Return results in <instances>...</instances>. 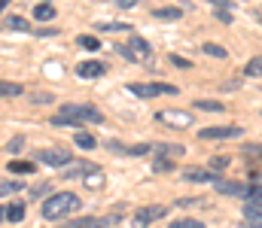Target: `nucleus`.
<instances>
[{
    "mask_svg": "<svg viewBox=\"0 0 262 228\" xmlns=\"http://www.w3.org/2000/svg\"><path fill=\"white\" fill-rule=\"evenodd\" d=\"M113 3H119V6H125V9H134V6H137V0H113Z\"/></svg>",
    "mask_w": 262,
    "mask_h": 228,
    "instance_id": "obj_41",
    "label": "nucleus"
},
{
    "mask_svg": "<svg viewBox=\"0 0 262 228\" xmlns=\"http://www.w3.org/2000/svg\"><path fill=\"white\" fill-rule=\"evenodd\" d=\"M131 49H134L137 61H146V58H149V43H146L143 37H134V34H131Z\"/></svg>",
    "mask_w": 262,
    "mask_h": 228,
    "instance_id": "obj_15",
    "label": "nucleus"
},
{
    "mask_svg": "<svg viewBox=\"0 0 262 228\" xmlns=\"http://www.w3.org/2000/svg\"><path fill=\"white\" fill-rule=\"evenodd\" d=\"M238 88V79H229V82H223V91H235Z\"/></svg>",
    "mask_w": 262,
    "mask_h": 228,
    "instance_id": "obj_39",
    "label": "nucleus"
},
{
    "mask_svg": "<svg viewBox=\"0 0 262 228\" xmlns=\"http://www.w3.org/2000/svg\"><path fill=\"white\" fill-rule=\"evenodd\" d=\"M58 228H98V219L92 216H79V219H61Z\"/></svg>",
    "mask_w": 262,
    "mask_h": 228,
    "instance_id": "obj_16",
    "label": "nucleus"
},
{
    "mask_svg": "<svg viewBox=\"0 0 262 228\" xmlns=\"http://www.w3.org/2000/svg\"><path fill=\"white\" fill-rule=\"evenodd\" d=\"M241 134H244V128H238V125H216V128L198 131L201 140H232V137H241Z\"/></svg>",
    "mask_w": 262,
    "mask_h": 228,
    "instance_id": "obj_3",
    "label": "nucleus"
},
{
    "mask_svg": "<svg viewBox=\"0 0 262 228\" xmlns=\"http://www.w3.org/2000/svg\"><path fill=\"white\" fill-rule=\"evenodd\" d=\"M156 119L162 125H171V128H189L192 125V113H186V110H162Z\"/></svg>",
    "mask_w": 262,
    "mask_h": 228,
    "instance_id": "obj_4",
    "label": "nucleus"
},
{
    "mask_svg": "<svg viewBox=\"0 0 262 228\" xmlns=\"http://www.w3.org/2000/svg\"><path fill=\"white\" fill-rule=\"evenodd\" d=\"M73 140H76V146H82V149H92V146H95V137H92V134H85V131H79Z\"/></svg>",
    "mask_w": 262,
    "mask_h": 228,
    "instance_id": "obj_25",
    "label": "nucleus"
},
{
    "mask_svg": "<svg viewBox=\"0 0 262 228\" xmlns=\"http://www.w3.org/2000/svg\"><path fill=\"white\" fill-rule=\"evenodd\" d=\"M3 219H6V222H21V219H25V207H21V204H9V207L3 210Z\"/></svg>",
    "mask_w": 262,
    "mask_h": 228,
    "instance_id": "obj_18",
    "label": "nucleus"
},
{
    "mask_svg": "<svg viewBox=\"0 0 262 228\" xmlns=\"http://www.w3.org/2000/svg\"><path fill=\"white\" fill-rule=\"evenodd\" d=\"M247 76H262V55H256V58L247 64Z\"/></svg>",
    "mask_w": 262,
    "mask_h": 228,
    "instance_id": "obj_28",
    "label": "nucleus"
},
{
    "mask_svg": "<svg viewBox=\"0 0 262 228\" xmlns=\"http://www.w3.org/2000/svg\"><path fill=\"white\" fill-rule=\"evenodd\" d=\"M156 146L152 143H137V146H131V149H125L128 155H146V152H152Z\"/></svg>",
    "mask_w": 262,
    "mask_h": 228,
    "instance_id": "obj_31",
    "label": "nucleus"
},
{
    "mask_svg": "<svg viewBox=\"0 0 262 228\" xmlns=\"http://www.w3.org/2000/svg\"><path fill=\"white\" fill-rule=\"evenodd\" d=\"M3 31H31V21L21 15H6L3 18Z\"/></svg>",
    "mask_w": 262,
    "mask_h": 228,
    "instance_id": "obj_14",
    "label": "nucleus"
},
{
    "mask_svg": "<svg viewBox=\"0 0 262 228\" xmlns=\"http://www.w3.org/2000/svg\"><path fill=\"white\" fill-rule=\"evenodd\" d=\"M183 180H189V183H216L220 176L204 170V167H183Z\"/></svg>",
    "mask_w": 262,
    "mask_h": 228,
    "instance_id": "obj_8",
    "label": "nucleus"
},
{
    "mask_svg": "<svg viewBox=\"0 0 262 228\" xmlns=\"http://www.w3.org/2000/svg\"><path fill=\"white\" fill-rule=\"evenodd\" d=\"M104 73H107V67L101 61H82L76 67V76H82V79H95V76H104Z\"/></svg>",
    "mask_w": 262,
    "mask_h": 228,
    "instance_id": "obj_10",
    "label": "nucleus"
},
{
    "mask_svg": "<svg viewBox=\"0 0 262 228\" xmlns=\"http://www.w3.org/2000/svg\"><path fill=\"white\" fill-rule=\"evenodd\" d=\"M34 18H37V21H52V18H55V6H52V3H37Z\"/></svg>",
    "mask_w": 262,
    "mask_h": 228,
    "instance_id": "obj_17",
    "label": "nucleus"
},
{
    "mask_svg": "<svg viewBox=\"0 0 262 228\" xmlns=\"http://www.w3.org/2000/svg\"><path fill=\"white\" fill-rule=\"evenodd\" d=\"M79 210V198L73 195V192H58V195H52L46 204H43V216L46 219H67L70 213H76Z\"/></svg>",
    "mask_w": 262,
    "mask_h": 228,
    "instance_id": "obj_2",
    "label": "nucleus"
},
{
    "mask_svg": "<svg viewBox=\"0 0 262 228\" xmlns=\"http://www.w3.org/2000/svg\"><path fill=\"white\" fill-rule=\"evenodd\" d=\"M216 18L226 21V24H232V12H229V9H216Z\"/></svg>",
    "mask_w": 262,
    "mask_h": 228,
    "instance_id": "obj_35",
    "label": "nucleus"
},
{
    "mask_svg": "<svg viewBox=\"0 0 262 228\" xmlns=\"http://www.w3.org/2000/svg\"><path fill=\"white\" fill-rule=\"evenodd\" d=\"M165 213H168V207H162V204H152V207H140V210L134 213V225H149V222L162 219Z\"/></svg>",
    "mask_w": 262,
    "mask_h": 228,
    "instance_id": "obj_6",
    "label": "nucleus"
},
{
    "mask_svg": "<svg viewBox=\"0 0 262 228\" xmlns=\"http://www.w3.org/2000/svg\"><path fill=\"white\" fill-rule=\"evenodd\" d=\"M152 15H156L159 21H177V18H183V9H177V6H162V9H152Z\"/></svg>",
    "mask_w": 262,
    "mask_h": 228,
    "instance_id": "obj_13",
    "label": "nucleus"
},
{
    "mask_svg": "<svg viewBox=\"0 0 262 228\" xmlns=\"http://www.w3.org/2000/svg\"><path fill=\"white\" fill-rule=\"evenodd\" d=\"M79 173H98V167L95 164H89V161H73L70 167H64V180H73V176H79Z\"/></svg>",
    "mask_w": 262,
    "mask_h": 228,
    "instance_id": "obj_11",
    "label": "nucleus"
},
{
    "mask_svg": "<svg viewBox=\"0 0 262 228\" xmlns=\"http://www.w3.org/2000/svg\"><path fill=\"white\" fill-rule=\"evenodd\" d=\"M98 31H131V24H125V21H101Z\"/></svg>",
    "mask_w": 262,
    "mask_h": 228,
    "instance_id": "obj_23",
    "label": "nucleus"
},
{
    "mask_svg": "<svg viewBox=\"0 0 262 228\" xmlns=\"http://www.w3.org/2000/svg\"><path fill=\"white\" fill-rule=\"evenodd\" d=\"M116 52H119L125 61H137V55H134V49H131V46H116Z\"/></svg>",
    "mask_w": 262,
    "mask_h": 228,
    "instance_id": "obj_33",
    "label": "nucleus"
},
{
    "mask_svg": "<svg viewBox=\"0 0 262 228\" xmlns=\"http://www.w3.org/2000/svg\"><path fill=\"white\" fill-rule=\"evenodd\" d=\"M198 110H204V113H220V110H226L220 100H195Z\"/></svg>",
    "mask_w": 262,
    "mask_h": 228,
    "instance_id": "obj_21",
    "label": "nucleus"
},
{
    "mask_svg": "<svg viewBox=\"0 0 262 228\" xmlns=\"http://www.w3.org/2000/svg\"><path fill=\"white\" fill-rule=\"evenodd\" d=\"M247 201H250V204H256V207L262 210V186H253V189L247 192Z\"/></svg>",
    "mask_w": 262,
    "mask_h": 228,
    "instance_id": "obj_27",
    "label": "nucleus"
},
{
    "mask_svg": "<svg viewBox=\"0 0 262 228\" xmlns=\"http://www.w3.org/2000/svg\"><path fill=\"white\" fill-rule=\"evenodd\" d=\"M210 164H213V167L220 170V167H226V164H229V155H216V158H213Z\"/></svg>",
    "mask_w": 262,
    "mask_h": 228,
    "instance_id": "obj_36",
    "label": "nucleus"
},
{
    "mask_svg": "<svg viewBox=\"0 0 262 228\" xmlns=\"http://www.w3.org/2000/svg\"><path fill=\"white\" fill-rule=\"evenodd\" d=\"M0 91H3V97H15V94H21V88H18L15 82H6V79L0 82Z\"/></svg>",
    "mask_w": 262,
    "mask_h": 228,
    "instance_id": "obj_24",
    "label": "nucleus"
},
{
    "mask_svg": "<svg viewBox=\"0 0 262 228\" xmlns=\"http://www.w3.org/2000/svg\"><path fill=\"white\" fill-rule=\"evenodd\" d=\"M131 94H137V97H156V94H177V88L174 85H165V82H152V85H128Z\"/></svg>",
    "mask_w": 262,
    "mask_h": 228,
    "instance_id": "obj_5",
    "label": "nucleus"
},
{
    "mask_svg": "<svg viewBox=\"0 0 262 228\" xmlns=\"http://www.w3.org/2000/svg\"><path fill=\"white\" fill-rule=\"evenodd\" d=\"M171 228H204V222L201 219H177Z\"/></svg>",
    "mask_w": 262,
    "mask_h": 228,
    "instance_id": "obj_30",
    "label": "nucleus"
},
{
    "mask_svg": "<svg viewBox=\"0 0 262 228\" xmlns=\"http://www.w3.org/2000/svg\"><path fill=\"white\" fill-rule=\"evenodd\" d=\"M9 170L12 173H34V164L31 161H9Z\"/></svg>",
    "mask_w": 262,
    "mask_h": 228,
    "instance_id": "obj_22",
    "label": "nucleus"
},
{
    "mask_svg": "<svg viewBox=\"0 0 262 228\" xmlns=\"http://www.w3.org/2000/svg\"><path fill=\"white\" fill-rule=\"evenodd\" d=\"M76 43H79V46H82V49H92V52H95V49H98V46H101V43H98V37H85V34H82V37H79V40H76Z\"/></svg>",
    "mask_w": 262,
    "mask_h": 228,
    "instance_id": "obj_29",
    "label": "nucleus"
},
{
    "mask_svg": "<svg viewBox=\"0 0 262 228\" xmlns=\"http://www.w3.org/2000/svg\"><path fill=\"white\" fill-rule=\"evenodd\" d=\"M37 161H43L49 167H64L67 161H70V152L67 149H43V152H37Z\"/></svg>",
    "mask_w": 262,
    "mask_h": 228,
    "instance_id": "obj_7",
    "label": "nucleus"
},
{
    "mask_svg": "<svg viewBox=\"0 0 262 228\" xmlns=\"http://www.w3.org/2000/svg\"><path fill=\"white\" fill-rule=\"evenodd\" d=\"M207 3H213L216 9H229L232 6V0H207Z\"/></svg>",
    "mask_w": 262,
    "mask_h": 228,
    "instance_id": "obj_38",
    "label": "nucleus"
},
{
    "mask_svg": "<svg viewBox=\"0 0 262 228\" xmlns=\"http://www.w3.org/2000/svg\"><path fill=\"white\" fill-rule=\"evenodd\" d=\"M52 100V94H34V104H49Z\"/></svg>",
    "mask_w": 262,
    "mask_h": 228,
    "instance_id": "obj_40",
    "label": "nucleus"
},
{
    "mask_svg": "<svg viewBox=\"0 0 262 228\" xmlns=\"http://www.w3.org/2000/svg\"><path fill=\"white\" fill-rule=\"evenodd\" d=\"M201 49H204V55H210V58H229V52H226L223 46H216V43H204Z\"/></svg>",
    "mask_w": 262,
    "mask_h": 228,
    "instance_id": "obj_20",
    "label": "nucleus"
},
{
    "mask_svg": "<svg viewBox=\"0 0 262 228\" xmlns=\"http://www.w3.org/2000/svg\"><path fill=\"white\" fill-rule=\"evenodd\" d=\"M156 152H159V155H171V158H174V155H186V146H180V143H159Z\"/></svg>",
    "mask_w": 262,
    "mask_h": 228,
    "instance_id": "obj_19",
    "label": "nucleus"
},
{
    "mask_svg": "<svg viewBox=\"0 0 262 228\" xmlns=\"http://www.w3.org/2000/svg\"><path fill=\"white\" fill-rule=\"evenodd\" d=\"M21 146H25V140H21V137H15L12 143H6V152L12 155V152H18V149H21Z\"/></svg>",
    "mask_w": 262,
    "mask_h": 228,
    "instance_id": "obj_34",
    "label": "nucleus"
},
{
    "mask_svg": "<svg viewBox=\"0 0 262 228\" xmlns=\"http://www.w3.org/2000/svg\"><path fill=\"white\" fill-rule=\"evenodd\" d=\"M18 189H21L18 180H3V183H0V192H3V195H12V192H18Z\"/></svg>",
    "mask_w": 262,
    "mask_h": 228,
    "instance_id": "obj_26",
    "label": "nucleus"
},
{
    "mask_svg": "<svg viewBox=\"0 0 262 228\" xmlns=\"http://www.w3.org/2000/svg\"><path fill=\"white\" fill-rule=\"evenodd\" d=\"M171 64H174V67H189V61L180 58V55H171Z\"/></svg>",
    "mask_w": 262,
    "mask_h": 228,
    "instance_id": "obj_37",
    "label": "nucleus"
},
{
    "mask_svg": "<svg viewBox=\"0 0 262 228\" xmlns=\"http://www.w3.org/2000/svg\"><path fill=\"white\" fill-rule=\"evenodd\" d=\"M85 122H104L101 110L89 104H64L58 116H52V125H85Z\"/></svg>",
    "mask_w": 262,
    "mask_h": 228,
    "instance_id": "obj_1",
    "label": "nucleus"
},
{
    "mask_svg": "<svg viewBox=\"0 0 262 228\" xmlns=\"http://www.w3.org/2000/svg\"><path fill=\"white\" fill-rule=\"evenodd\" d=\"M213 189H216V192H223V195H247V192H250V189H244L241 183L226 180V176H220V180L213 183Z\"/></svg>",
    "mask_w": 262,
    "mask_h": 228,
    "instance_id": "obj_9",
    "label": "nucleus"
},
{
    "mask_svg": "<svg viewBox=\"0 0 262 228\" xmlns=\"http://www.w3.org/2000/svg\"><path fill=\"white\" fill-rule=\"evenodd\" d=\"M244 228H262V210L256 204L244 207Z\"/></svg>",
    "mask_w": 262,
    "mask_h": 228,
    "instance_id": "obj_12",
    "label": "nucleus"
},
{
    "mask_svg": "<svg viewBox=\"0 0 262 228\" xmlns=\"http://www.w3.org/2000/svg\"><path fill=\"white\" fill-rule=\"evenodd\" d=\"M152 170H156V173H168V170H171V161H168V158H156V161H152Z\"/></svg>",
    "mask_w": 262,
    "mask_h": 228,
    "instance_id": "obj_32",
    "label": "nucleus"
}]
</instances>
